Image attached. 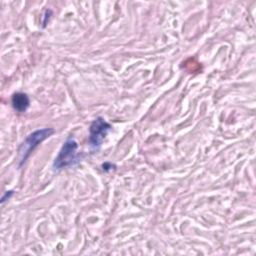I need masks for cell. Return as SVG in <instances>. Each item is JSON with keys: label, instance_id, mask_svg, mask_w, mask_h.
I'll use <instances>...</instances> for the list:
<instances>
[{"label": "cell", "instance_id": "obj_4", "mask_svg": "<svg viewBox=\"0 0 256 256\" xmlns=\"http://www.w3.org/2000/svg\"><path fill=\"white\" fill-rule=\"evenodd\" d=\"M11 103H12L13 109L16 110L17 112H25L30 105V100L27 94L18 92L13 94Z\"/></svg>", "mask_w": 256, "mask_h": 256}, {"label": "cell", "instance_id": "obj_1", "mask_svg": "<svg viewBox=\"0 0 256 256\" xmlns=\"http://www.w3.org/2000/svg\"><path fill=\"white\" fill-rule=\"evenodd\" d=\"M78 144L73 138H68L61 147L57 157L54 160L53 168L55 170H61L77 164L80 160V154L77 152Z\"/></svg>", "mask_w": 256, "mask_h": 256}, {"label": "cell", "instance_id": "obj_5", "mask_svg": "<svg viewBox=\"0 0 256 256\" xmlns=\"http://www.w3.org/2000/svg\"><path fill=\"white\" fill-rule=\"evenodd\" d=\"M13 191H7L6 193H5V195L2 197V199H1V203H4L7 199H9L12 195H13Z\"/></svg>", "mask_w": 256, "mask_h": 256}, {"label": "cell", "instance_id": "obj_3", "mask_svg": "<svg viewBox=\"0 0 256 256\" xmlns=\"http://www.w3.org/2000/svg\"><path fill=\"white\" fill-rule=\"evenodd\" d=\"M111 129V125L102 117L96 118L89 128V144L93 150H98Z\"/></svg>", "mask_w": 256, "mask_h": 256}, {"label": "cell", "instance_id": "obj_2", "mask_svg": "<svg viewBox=\"0 0 256 256\" xmlns=\"http://www.w3.org/2000/svg\"><path fill=\"white\" fill-rule=\"evenodd\" d=\"M55 130L53 128H43L38 129L31 134H29L26 139L23 141L21 146L18 149V160H19V166H21L26 159L30 156L31 152L45 139L50 137Z\"/></svg>", "mask_w": 256, "mask_h": 256}]
</instances>
